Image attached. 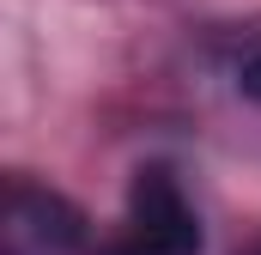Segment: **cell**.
Instances as JSON below:
<instances>
[{
    "label": "cell",
    "mask_w": 261,
    "mask_h": 255,
    "mask_svg": "<svg viewBox=\"0 0 261 255\" xmlns=\"http://www.w3.org/2000/svg\"><path fill=\"white\" fill-rule=\"evenodd\" d=\"M249 255H261V243H255V249H249Z\"/></svg>",
    "instance_id": "4"
},
{
    "label": "cell",
    "mask_w": 261,
    "mask_h": 255,
    "mask_svg": "<svg viewBox=\"0 0 261 255\" xmlns=\"http://www.w3.org/2000/svg\"><path fill=\"white\" fill-rule=\"evenodd\" d=\"M0 255H85V219L55 189H37L24 176L6 183L0 213Z\"/></svg>",
    "instance_id": "2"
},
{
    "label": "cell",
    "mask_w": 261,
    "mask_h": 255,
    "mask_svg": "<svg viewBox=\"0 0 261 255\" xmlns=\"http://www.w3.org/2000/svg\"><path fill=\"white\" fill-rule=\"evenodd\" d=\"M91 255H200V213L189 207L182 183L164 164H146L134 170L122 225Z\"/></svg>",
    "instance_id": "1"
},
{
    "label": "cell",
    "mask_w": 261,
    "mask_h": 255,
    "mask_svg": "<svg viewBox=\"0 0 261 255\" xmlns=\"http://www.w3.org/2000/svg\"><path fill=\"white\" fill-rule=\"evenodd\" d=\"M237 91L261 104V37L249 43V49H243V55H237Z\"/></svg>",
    "instance_id": "3"
}]
</instances>
